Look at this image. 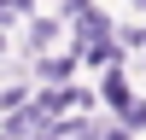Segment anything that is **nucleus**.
<instances>
[{
    "instance_id": "f257e3e1",
    "label": "nucleus",
    "mask_w": 146,
    "mask_h": 140,
    "mask_svg": "<svg viewBox=\"0 0 146 140\" xmlns=\"http://www.w3.org/2000/svg\"><path fill=\"white\" fill-rule=\"evenodd\" d=\"M64 23H70V53H82V47H94V41H111V29H117V23H111V12H105V6H94V0L76 12V18H64Z\"/></svg>"
},
{
    "instance_id": "f03ea898",
    "label": "nucleus",
    "mask_w": 146,
    "mask_h": 140,
    "mask_svg": "<svg viewBox=\"0 0 146 140\" xmlns=\"http://www.w3.org/2000/svg\"><path fill=\"white\" fill-rule=\"evenodd\" d=\"M129 99H135V64H117V70H105V76H100V88H94V105L117 117Z\"/></svg>"
},
{
    "instance_id": "7ed1b4c3",
    "label": "nucleus",
    "mask_w": 146,
    "mask_h": 140,
    "mask_svg": "<svg viewBox=\"0 0 146 140\" xmlns=\"http://www.w3.org/2000/svg\"><path fill=\"white\" fill-rule=\"evenodd\" d=\"M58 35H64V23H58L53 12H35V18L23 23V64L47 58V47H58Z\"/></svg>"
},
{
    "instance_id": "20e7f679",
    "label": "nucleus",
    "mask_w": 146,
    "mask_h": 140,
    "mask_svg": "<svg viewBox=\"0 0 146 140\" xmlns=\"http://www.w3.org/2000/svg\"><path fill=\"white\" fill-rule=\"evenodd\" d=\"M29 82H35V88H70V82H76V58H70V53L35 58V64H29Z\"/></svg>"
},
{
    "instance_id": "39448f33",
    "label": "nucleus",
    "mask_w": 146,
    "mask_h": 140,
    "mask_svg": "<svg viewBox=\"0 0 146 140\" xmlns=\"http://www.w3.org/2000/svg\"><path fill=\"white\" fill-rule=\"evenodd\" d=\"M111 123H117V128H123V134H129V140H135V134H146V93H135V99H129V105H123V111H117V117H111Z\"/></svg>"
},
{
    "instance_id": "423d86ee",
    "label": "nucleus",
    "mask_w": 146,
    "mask_h": 140,
    "mask_svg": "<svg viewBox=\"0 0 146 140\" xmlns=\"http://www.w3.org/2000/svg\"><path fill=\"white\" fill-rule=\"evenodd\" d=\"M123 6H135V12H146V0H123Z\"/></svg>"
},
{
    "instance_id": "0eeeda50",
    "label": "nucleus",
    "mask_w": 146,
    "mask_h": 140,
    "mask_svg": "<svg viewBox=\"0 0 146 140\" xmlns=\"http://www.w3.org/2000/svg\"><path fill=\"white\" fill-rule=\"evenodd\" d=\"M0 58H6V35H0Z\"/></svg>"
}]
</instances>
